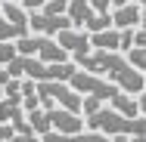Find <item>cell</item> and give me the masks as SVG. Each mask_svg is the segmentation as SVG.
I'll use <instances>...</instances> for the list:
<instances>
[{
  "instance_id": "1",
  "label": "cell",
  "mask_w": 146,
  "mask_h": 142,
  "mask_svg": "<svg viewBox=\"0 0 146 142\" xmlns=\"http://www.w3.org/2000/svg\"><path fill=\"white\" fill-rule=\"evenodd\" d=\"M72 62H75L81 71H90V74H100V77L112 80V84H115L121 93H127V96H137V93L146 90V77L121 56V53L90 50L87 56H78V59H72Z\"/></svg>"
},
{
  "instance_id": "2",
  "label": "cell",
  "mask_w": 146,
  "mask_h": 142,
  "mask_svg": "<svg viewBox=\"0 0 146 142\" xmlns=\"http://www.w3.org/2000/svg\"><path fill=\"white\" fill-rule=\"evenodd\" d=\"M68 86H72L78 96H93V99H100V102H109L118 93V86L112 84V80H106V77H100V74H90V71H81V68L68 77Z\"/></svg>"
},
{
  "instance_id": "3",
  "label": "cell",
  "mask_w": 146,
  "mask_h": 142,
  "mask_svg": "<svg viewBox=\"0 0 146 142\" xmlns=\"http://www.w3.org/2000/svg\"><path fill=\"white\" fill-rule=\"evenodd\" d=\"M65 28H75L68 16H47V12H28V31L34 34H44V37H56L59 31Z\"/></svg>"
},
{
  "instance_id": "4",
  "label": "cell",
  "mask_w": 146,
  "mask_h": 142,
  "mask_svg": "<svg viewBox=\"0 0 146 142\" xmlns=\"http://www.w3.org/2000/svg\"><path fill=\"white\" fill-rule=\"evenodd\" d=\"M53 40H56L72 59L87 56L90 50H93V46H90V34H87V31H81V28H65V31H59Z\"/></svg>"
},
{
  "instance_id": "5",
  "label": "cell",
  "mask_w": 146,
  "mask_h": 142,
  "mask_svg": "<svg viewBox=\"0 0 146 142\" xmlns=\"http://www.w3.org/2000/svg\"><path fill=\"white\" fill-rule=\"evenodd\" d=\"M47 120H50L53 133H62V136L84 133V120H81V114H75V111H65V108H50V111H47Z\"/></svg>"
},
{
  "instance_id": "6",
  "label": "cell",
  "mask_w": 146,
  "mask_h": 142,
  "mask_svg": "<svg viewBox=\"0 0 146 142\" xmlns=\"http://www.w3.org/2000/svg\"><path fill=\"white\" fill-rule=\"evenodd\" d=\"M112 28L124 31V28H140V6L137 3H124L112 9Z\"/></svg>"
},
{
  "instance_id": "7",
  "label": "cell",
  "mask_w": 146,
  "mask_h": 142,
  "mask_svg": "<svg viewBox=\"0 0 146 142\" xmlns=\"http://www.w3.org/2000/svg\"><path fill=\"white\" fill-rule=\"evenodd\" d=\"M90 46L93 50H106V53H121V31L118 28H106L90 34Z\"/></svg>"
},
{
  "instance_id": "8",
  "label": "cell",
  "mask_w": 146,
  "mask_h": 142,
  "mask_svg": "<svg viewBox=\"0 0 146 142\" xmlns=\"http://www.w3.org/2000/svg\"><path fill=\"white\" fill-rule=\"evenodd\" d=\"M65 16L72 19V25H75V28H81V31H84V25H87V22L96 16V12L90 9V0H68V9H65Z\"/></svg>"
},
{
  "instance_id": "9",
  "label": "cell",
  "mask_w": 146,
  "mask_h": 142,
  "mask_svg": "<svg viewBox=\"0 0 146 142\" xmlns=\"http://www.w3.org/2000/svg\"><path fill=\"white\" fill-rule=\"evenodd\" d=\"M40 142H112L109 136H103V133H72V136H62V133H44Z\"/></svg>"
},
{
  "instance_id": "10",
  "label": "cell",
  "mask_w": 146,
  "mask_h": 142,
  "mask_svg": "<svg viewBox=\"0 0 146 142\" xmlns=\"http://www.w3.org/2000/svg\"><path fill=\"white\" fill-rule=\"evenodd\" d=\"M34 59H40V62H47V65H50V62H68L72 56L59 46L53 37H44V43H40V50H37V56H34Z\"/></svg>"
},
{
  "instance_id": "11",
  "label": "cell",
  "mask_w": 146,
  "mask_h": 142,
  "mask_svg": "<svg viewBox=\"0 0 146 142\" xmlns=\"http://www.w3.org/2000/svg\"><path fill=\"white\" fill-rule=\"evenodd\" d=\"M109 105H112V108H115L118 114L131 117V120H134V117H140V108H137V99H134V96H127V93H121V90H118L115 96L109 99Z\"/></svg>"
},
{
  "instance_id": "12",
  "label": "cell",
  "mask_w": 146,
  "mask_h": 142,
  "mask_svg": "<svg viewBox=\"0 0 146 142\" xmlns=\"http://www.w3.org/2000/svg\"><path fill=\"white\" fill-rule=\"evenodd\" d=\"M0 16L16 28H28V9H22L19 3H0Z\"/></svg>"
},
{
  "instance_id": "13",
  "label": "cell",
  "mask_w": 146,
  "mask_h": 142,
  "mask_svg": "<svg viewBox=\"0 0 146 142\" xmlns=\"http://www.w3.org/2000/svg\"><path fill=\"white\" fill-rule=\"evenodd\" d=\"M25 120H28V127H31V133L34 136H44V133H50L53 127H50V120H47V111L44 108H34V111L25 114Z\"/></svg>"
},
{
  "instance_id": "14",
  "label": "cell",
  "mask_w": 146,
  "mask_h": 142,
  "mask_svg": "<svg viewBox=\"0 0 146 142\" xmlns=\"http://www.w3.org/2000/svg\"><path fill=\"white\" fill-rule=\"evenodd\" d=\"M22 108H25V114L34 111V108H40V96H37L34 80H22Z\"/></svg>"
},
{
  "instance_id": "15",
  "label": "cell",
  "mask_w": 146,
  "mask_h": 142,
  "mask_svg": "<svg viewBox=\"0 0 146 142\" xmlns=\"http://www.w3.org/2000/svg\"><path fill=\"white\" fill-rule=\"evenodd\" d=\"M31 34L28 28H16V25H9V22H0V43H16L19 37H25Z\"/></svg>"
},
{
  "instance_id": "16",
  "label": "cell",
  "mask_w": 146,
  "mask_h": 142,
  "mask_svg": "<svg viewBox=\"0 0 146 142\" xmlns=\"http://www.w3.org/2000/svg\"><path fill=\"white\" fill-rule=\"evenodd\" d=\"M127 62L146 77V46H131V50H127Z\"/></svg>"
},
{
  "instance_id": "17",
  "label": "cell",
  "mask_w": 146,
  "mask_h": 142,
  "mask_svg": "<svg viewBox=\"0 0 146 142\" xmlns=\"http://www.w3.org/2000/svg\"><path fill=\"white\" fill-rule=\"evenodd\" d=\"M106 28H112V12H106V16H93L87 25H84L87 34H96V31H106Z\"/></svg>"
},
{
  "instance_id": "18",
  "label": "cell",
  "mask_w": 146,
  "mask_h": 142,
  "mask_svg": "<svg viewBox=\"0 0 146 142\" xmlns=\"http://www.w3.org/2000/svg\"><path fill=\"white\" fill-rule=\"evenodd\" d=\"M65 9H68V0H47L40 12H47V16H65Z\"/></svg>"
},
{
  "instance_id": "19",
  "label": "cell",
  "mask_w": 146,
  "mask_h": 142,
  "mask_svg": "<svg viewBox=\"0 0 146 142\" xmlns=\"http://www.w3.org/2000/svg\"><path fill=\"white\" fill-rule=\"evenodd\" d=\"M16 56H19V53H16V43H0V68L9 65Z\"/></svg>"
},
{
  "instance_id": "20",
  "label": "cell",
  "mask_w": 146,
  "mask_h": 142,
  "mask_svg": "<svg viewBox=\"0 0 146 142\" xmlns=\"http://www.w3.org/2000/svg\"><path fill=\"white\" fill-rule=\"evenodd\" d=\"M3 3H19L22 9H28V12H37V9H44V3H47V0H3Z\"/></svg>"
},
{
  "instance_id": "21",
  "label": "cell",
  "mask_w": 146,
  "mask_h": 142,
  "mask_svg": "<svg viewBox=\"0 0 146 142\" xmlns=\"http://www.w3.org/2000/svg\"><path fill=\"white\" fill-rule=\"evenodd\" d=\"M90 9H93L96 16H106V12L112 9V0H90Z\"/></svg>"
},
{
  "instance_id": "22",
  "label": "cell",
  "mask_w": 146,
  "mask_h": 142,
  "mask_svg": "<svg viewBox=\"0 0 146 142\" xmlns=\"http://www.w3.org/2000/svg\"><path fill=\"white\" fill-rule=\"evenodd\" d=\"M134 31L137 28H124L121 31V50H131V46H134Z\"/></svg>"
},
{
  "instance_id": "23",
  "label": "cell",
  "mask_w": 146,
  "mask_h": 142,
  "mask_svg": "<svg viewBox=\"0 0 146 142\" xmlns=\"http://www.w3.org/2000/svg\"><path fill=\"white\" fill-rule=\"evenodd\" d=\"M13 136H16V130L9 124H0V142H13Z\"/></svg>"
},
{
  "instance_id": "24",
  "label": "cell",
  "mask_w": 146,
  "mask_h": 142,
  "mask_svg": "<svg viewBox=\"0 0 146 142\" xmlns=\"http://www.w3.org/2000/svg\"><path fill=\"white\" fill-rule=\"evenodd\" d=\"M13 142H40V136H34V133H16Z\"/></svg>"
},
{
  "instance_id": "25",
  "label": "cell",
  "mask_w": 146,
  "mask_h": 142,
  "mask_svg": "<svg viewBox=\"0 0 146 142\" xmlns=\"http://www.w3.org/2000/svg\"><path fill=\"white\" fill-rule=\"evenodd\" d=\"M134 46H146V31H143V28L134 31Z\"/></svg>"
},
{
  "instance_id": "26",
  "label": "cell",
  "mask_w": 146,
  "mask_h": 142,
  "mask_svg": "<svg viewBox=\"0 0 146 142\" xmlns=\"http://www.w3.org/2000/svg\"><path fill=\"white\" fill-rule=\"evenodd\" d=\"M137 108H140V117H146V90L137 93Z\"/></svg>"
},
{
  "instance_id": "27",
  "label": "cell",
  "mask_w": 146,
  "mask_h": 142,
  "mask_svg": "<svg viewBox=\"0 0 146 142\" xmlns=\"http://www.w3.org/2000/svg\"><path fill=\"white\" fill-rule=\"evenodd\" d=\"M140 28L146 31V6H143V9H140Z\"/></svg>"
},
{
  "instance_id": "28",
  "label": "cell",
  "mask_w": 146,
  "mask_h": 142,
  "mask_svg": "<svg viewBox=\"0 0 146 142\" xmlns=\"http://www.w3.org/2000/svg\"><path fill=\"white\" fill-rule=\"evenodd\" d=\"M127 142H146V136H127Z\"/></svg>"
},
{
  "instance_id": "29",
  "label": "cell",
  "mask_w": 146,
  "mask_h": 142,
  "mask_svg": "<svg viewBox=\"0 0 146 142\" xmlns=\"http://www.w3.org/2000/svg\"><path fill=\"white\" fill-rule=\"evenodd\" d=\"M112 142H127V136H112Z\"/></svg>"
},
{
  "instance_id": "30",
  "label": "cell",
  "mask_w": 146,
  "mask_h": 142,
  "mask_svg": "<svg viewBox=\"0 0 146 142\" xmlns=\"http://www.w3.org/2000/svg\"><path fill=\"white\" fill-rule=\"evenodd\" d=\"M0 22H3V16H0Z\"/></svg>"
}]
</instances>
